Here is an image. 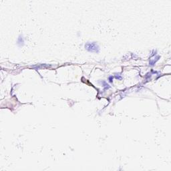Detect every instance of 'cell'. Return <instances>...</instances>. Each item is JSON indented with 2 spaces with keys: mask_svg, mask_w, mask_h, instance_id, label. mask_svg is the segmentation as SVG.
Returning a JSON list of instances; mask_svg holds the SVG:
<instances>
[{
  "mask_svg": "<svg viewBox=\"0 0 171 171\" xmlns=\"http://www.w3.org/2000/svg\"><path fill=\"white\" fill-rule=\"evenodd\" d=\"M85 48L91 52H99V46L95 42H88L85 45Z\"/></svg>",
  "mask_w": 171,
  "mask_h": 171,
  "instance_id": "6da1fadb",
  "label": "cell"
}]
</instances>
